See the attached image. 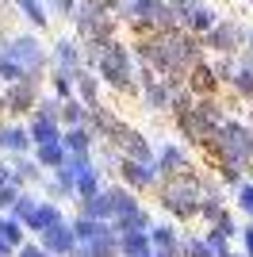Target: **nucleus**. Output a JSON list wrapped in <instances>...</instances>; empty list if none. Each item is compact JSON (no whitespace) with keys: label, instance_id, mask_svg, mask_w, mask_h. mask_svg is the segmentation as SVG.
<instances>
[{"label":"nucleus","instance_id":"nucleus-6","mask_svg":"<svg viewBox=\"0 0 253 257\" xmlns=\"http://www.w3.org/2000/svg\"><path fill=\"white\" fill-rule=\"evenodd\" d=\"M245 35L249 31H242V23L219 20L207 35H203V46H211V54H219V58L222 54H238V50H245Z\"/></svg>","mask_w":253,"mask_h":257},{"label":"nucleus","instance_id":"nucleus-43","mask_svg":"<svg viewBox=\"0 0 253 257\" xmlns=\"http://www.w3.org/2000/svg\"><path fill=\"white\" fill-rule=\"evenodd\" d=\"M20 192H23V188H20L16 181H12V184H0V211H4V215H8V211H12V204L20 200Z\"/></svg>","mask_w":253,"mask_h":257},{"label":"nucleus","instance_id":"nucleus-54","mask_svg":"<svg viewBox=\"0 0 253 257\" xmlns=\"http://www.w3.org/2000/svg\"><path fill=\"white\" fill-rule=\"evenodd\" d=\"M249 223H253V219H249Z\"/></svg>","mask_w":253,"mask_h":257},{"label":"nucleus","instance_id":"nucleus-47","mask_svg":"<svg viewBox=\"0 0 253 257\" xmlns=\"http://www.w3.org/2000/svg\"><path fill=\"white\" fill-rule=\"evenodd\" d=\"M0 257H16V246H12V242H4V238H0Z\"/></svg>","mask_w":253,"mask_h":257},{"label":"nucleus","instance_id":"nucleus-10","mask_svg":"<svg viewBox=\"0 0 253 257\" xmlns=\"http://www.w3.org/2000/svg\"><path fill=\"white\" fill-rule=\"evenodd\" d=\"M150 246H154V257H184V234L177 230V223H154Z\"/></svg>","mask_w":253,"mask_h":257},{"label":"nucleus","instance_id":"nucleus-18","mask_svg":"<svg viewBox=\"0 0 253 257\" xmlns=\"http://www.w3.org/2000/svg\"><path fill=\"white\" fill-rule=\"evenodd\" d=\"M77 257H119V230H115V223H111L107 234L92 238V242H81Z\"/></svg>","mask_w":253,"mask_h":257},{"label":"nucleus","instance_id":"nucleus-51","mask_svg":"<svg viewBox=\"0 0 253 257\" xmlns=\"http://www.w3.org/2000/svg\"><path fill=\"white\" fill-rule=\"evenodd\" d=\"M245 43H249V50H253V31H249V35H245Z\"/></svg>","mask_w":253,"mask_h":257},{"label":"nucleus","instance_id":"nucleus-1","mask_svg":"<svg viewBox=\"0 0 253 257\" xmlns=\"http://www.w3.org/2000/svg\"><path fill=\"white\" fill-rule=\"evenodd\" d=\"M158 204L161 211L169 215V223H192L200 219V200H203V173L192 169L184 177H169V181H158Z\"/></svg>","mask_w":253,"mask_h":257},{"label":"nucleus","instance_id":"nucleus-33","mask_svg":"<svg viewBox=\"0 0 253 257\" xmlns=\"http://www.w3.org/2000/svg\"><path fill=\"white\" fill-rule=\"evenodd\" d=\"M222 211H226V196H222V192H211V196H203V200H200V219L207 226L215 223Z\"/></svg>","mask_w":253,"mask_h":257},{"label":"nucleus","instance_id":"nucleus-49","mask_svg":"<svg viewBox=\"0 0 253 257\" xmlns=\"http://www.w3.org/2000/svg\"><path fill=\"white\" fill-rule=\"evenodd\" d=\"M245 123H249V127H253V100H249V119H245Z\"/></svg>","mask_w":253,"mask_h":257},{"label":"nucleus","instance_id":"nucleus-38","mask_svg":"<svg viewBox=\"0 0 253 257\" xmlns=\"http://www.w3.org/2000/svg\"><path fill=\"white\" fill-rule=\"evenodd\" d=\"M0 238H4V242H12V246L20 249L23 242H27V226H23L20 219H12V215H8V219H4V234H0Z\"/></svg>","mask_w":253,"mask_h":257},{"label":"nucleus","instance_id":"nucleus-36","mask_svg":"<svg viewBox=\"0 0 253 257\" xmlns=\"http://www.w3.org/2000/svg\"><path fill=\"white\" fill-rule=\"evenodd\" d=\"M234 211H242L245 219H253V177H245L242 188L234 192Z\"/></svg>","mask_w":253,"mask_h":257},{"label":"nucleus","instance_id":"nucleus-45","mask_svg":"<svg viewBox=\"0 0 253 257\" xmlns=\"http://www.w3.org/2000/svg\"><path fill=\"white\" fill-rule=\"evenodd\" d=\"M16 257H50V253H46L39 242H23V246L16 249Z\"/></svg>","mask_w":253,"mask_h":257},{"label":"nucleus","instance_id":"nucleus-20","mask_svg":"<svg viewBox=\"0 0 253 257\" xmlns=\"http://www.w3.org/2000/svg\"><path fill=\"white\" fill-rule=\"evenodd\" d=\"M31 158L39 161L46 173H58L65 161H69V150H65V142H46V146H35Z\"/></svg>","mask_w":253,"mask_h":257},{"label":"nucleus","instance_id":"nucleus-39","mask_svg":"<svg viewBox=\"0 0 253 257\" xmlns=\"http://www.w3.org/2000/svg\"><path fill=\"white\" fill-rule=\"evenodd\" d=\"M184 257H215L203 234H184Z\"/></svg>","mask_w":253,"mask_h":257},{"label":"nucleus","instance_id":"nucleus-28","mask_svg":"<svg viewBox=\"0 0 253 257\" xmlns=\"http://www.w3.org/2000/svg\"><path fill=\"white\" fill-rule=\"evenodd\" d=\"M142 100H146L150 111H169V104H173V92L165 88V81H150V85H142Z\"/></svg>","mask_w":253,"mask_h":257},{"label":"nucleus","instance_id":"nucleus-19","mask_svg":"<svg viewBox=\"0 0 253 257\" xmlns=\"http://www.w3.org/2000/svg\"><path fill=\"white\" fill-rule=\"evenodd\" d=\"M50 58H54V69H62V73H69V77H73L77 69L84 65V62H81V50H77L73 39H58Z\"/></svg>","mask_w":253,"mask_h":257},{"label":"nucleus","instance_id":"nucleus-22","mask_svg":"<svg viewBox=\"0 0 253 257\" xmlns=\"http://www.w3.org/2000/svg\"><path fill=\"white\" fill-rule=\"evenodd\" d=\"M100 85H104V81H100L96 73H88L84 65H81V69L73 73V88H77V100H81V104H88V107H92V104H100Z\"/></svg>","mask_w":253,"mask_h":257},{"label":"nucleus","instance_id":"nucleus-52","mask_svg":"<svg viewBox=\"0 0 253 257\" xmlns=\"http://www.w3.org/2000/svg\"><path fill=\"white\" fill-rule=\"evenodd\" d=\"M0 111H4V92H0Z\"/></svg>","mask_w":253,"mask_h":257},{"label":"nucleus","instance_id":"nucleus-4","mask_svg":"<svg viewBox=\"0 0 253 257\" xmlns=\"http://www.w3.org/2000/svg\"><path fill=\"white\" fill-rule=\"evenodd\" d=\"M111 146L119 150V158H131V161H142V165H154V142L142 135V131H135L131 123H119L115 135H111Z\"/></svg>","mask_w":253,"mask_h":257},{"label":"nucleus","instance_id":"nucleus-25","mask_svg":"<svg viewBox=\"0 0 253 257\" xmlns=\"http://www.w3.org/2000/svg\"><path fill=\"white\" fill-rule=\"evenodd\" d=\"M146 253H154V246H150V230L119 234V257H146Z\"/></svg>","mask_w":253,"mask_h":257},{"label":"nucleus","instance_id":"nucleus-23","mask_svg":"<svg viewBox=\"0 0 253 257\" xmlns=\"http://www.w3.org/2000/svg\"><path fill=\"white\" fill-rule=\"evenodd\" d=\"M58 123H62V131H73V127H88V104H81V100H62V111H58Z\"/></svg>","mask_w":253,"mask_h":257},{"label":"nucleus","instance_id":"nucleus-24","mask_svg":"<svg viewBox=\"0 0 253 257\" xmlns=\"http://www.w3.org/2000/svg\"><path fill=\"white\" fill-rule=\"evenodd\" d=\"M215 23H219V16H215V12H211L207 4H196V8L188 12V23H184V31H188V35H196V39H203V35H207L211 27H215Z\"/></svg>","mask_w":253,"mask_h":257},{"label":"nucleus","instance_id":"nucleus-30","mask_svg":"<svg viewBox=\"0 0 253 257\" xmlns=\"http://www.w3.org/2000/svg\"><path fill=\"white\" fill-rule=\"evenodd\" d=\"M81 215H88V219H96V223H115V211H111L107 192L92 196V200H81Z\"/></svg>","mask_w":253,"mask_h":257},{"label":"nucleus","instance_id":"nucleus-21","mask_svg":"<svg viewBox=\"0 0 253 257\" xmlns=\"http://www.w3.org/2000/svg\"><path fill=\"white\" fill-rule=\"evenodd\" d=\"M62 142H65V150L73 154V158H92V150H96V135H92L88 127H73V131H65Z\"/></svg>","mask_w":253,"mask_h":257},{"label":"nucleus","instance_id":"nucleus-46","mask_svg":"<svg viewBox=\"0 0 253 257\" xmlns=\"http://www.w3.org/2000/svg\"><path fill=\"white\" fill-rule=\"evenodd\" d=\"M0 184H12V161L0 158Z\"/></svg>","mask_w":253,"mask_h":257},{"label":"nucleus","instance_id":"nucleus-48","mask_svg":"<svg viewBox=\"0 0 253 257\" xmlns=\"http://www.w3.org/2000/svg\"><path fill=\"white\" fill-rule=\"evenodd\" d=\"M222 257H245V253H242V249H226Z\"/></svg>","mask_w":253,"mask_h":257},{"label":"nucleus","instance_id":"nucleus-40","mask_svg":"<svg viewBox=\"0 0 253 257\" xmlns=\"http://www.w3.org/2000/svg\"><path fill=\"white\" fill-rule=\"evenodd\" d=\"M230 88H234V96L253 100V69H238V77L230 81Z\"/></svg>","mask_w":253,"mask_h":257},{"label":"nucleus","instance_id":"nucleus-32","mask_svg":"<svg viewBox=\"0 0 253 257\" xmlns=\"http://www.w3.org/2000/svg\"><path fill=\"white\" fill-rule=\"evenodd\" d=\"M42 204V200H39V196H35L31 192V188H23V192H20V200H16V204H12V219H20V223H27V219H31V215H35V207H39Z\"/></svg>","mask_w":253,"mask_h":257},{"label":"nucleus","instance_id":"nucleus-8","mask_svg":"<svg viewBox=\"0 0 253 257\" xmlns=\"http://www.w3.org/2000/svg\"><path fill=\"white\" fill-rule=\"evenodd\" d=\"M154 169H158L161 181H169V177H184V173H192L196 165H192L188 150H184L180 142H165V146H158V154H154Z\"/></svg>","mask_w":253,"mask_h":257},{"label":"nucleus","instance_id":"nucleus-5","mask_svg":"<svg viewBox=\"0 0 253 257\" xmlns=\"http://www.w3.org/2000/svg\"><path fill=\"white\" fill-rule=\"evenodd\" d=\"M173 123H177V131H180V139L188 142V146H203V142L211 139V135H215V123H211L207 115H203L200 107L192 104V107H177V111H173Z\"/></svg>","mask_w":253,"mask_h":257},{"label":"nucleus","instance_id":"nucleus-35","mask_svg":"<svg viewBox=\"0 0 253 257\" xmlns=\"http://www.w3.org/2000/svg\"><path fill=\"white\" fill-rule=\"evenodd\" d=\"M211 226H215L219 234H226L230 242H238V234H242V223H238V211H234V207H226V211H222Z\"/></svg>","mask_w":253,"mask_h":257},{"label":"nucleus","instance_id":"nucleus-3","mask_svg":"<svg viewBox=\"0 0 253 257\" xmlns=\"http://www.w3.org/2000/svg\"><path fill=\"white\" fill-rule=\"evenodd\" d=\"M39 88H42V73H27L23 81H16V85H4V111H8V115H27L31 119V111L42 100Z\"/></svg>","mask_w":253,"mask_h":257},{"label":"nucleus","instance_id":"nucleus-15","mask_svg":"<svg viewBox=\"0 0 253 257\" xmlns=\"http://www.w3.org/2000/svg\"><path fill=\"white\" fill-rule=\"evenodd\" d=\"M42 188H46V196H50L54 204H62V200H77V173L62 165L58 173H50V177H46V184H42Z\"/></svg>","mask_w":253,"mask_h":257},{"label":"nucleus","instance_id":"nucleus-44","mask_svg":"<svg viewBox=\"0 0 253 257\" xmlns=\"http://www.w3.org/2000/svg\"><path fill=\"white\" fill-rule=\"evenodd\" d=\"M238 249H242L245 257H253V223L242 226V234H238Z\"/></svg>","mask_w":253,"mask_h":257},{"label":"nucleus","instance_id":"nucleus-9","mask_svg":"<svg viewBox=\"0 0 253 257\" xmlns=\"http://www.w3.org/2000/svg\"><path fill=\"white\" fill-rule=\"evenodd\" d=\"M39 246L46 249L50 257H77V249H81V242H77L73 226H69V219L58 226H50L46 234H39Z\"/></svg>","mask_w":253,"mask_h":257},{"label":"nucleus","instance_id":"nucleus-50","mask_svg":"<svg viewBox=\"0 0 253 257\" xmlns=\"http://www.w3.org/2000/svg\"><path fill=\"white\" fill-rule=\"evenodd\" d=\"M4 219H8V215H4V211H0V234H4Z\"/></svg>","mask_w":253,"mask_h":257},{"label":"nucleus","instance_id":"nucleus-16","mask_svg":"<svg viewBox=\"0 0 253 257\" xmlns=\"http://www.w3.org/2000/svg\"><path fill=\"white\" fill-rule=\"evenodd\" d=\"M27 135H31V142L35 146H46V142H62V123L58 119H50V115H39L35 111L31 119H27Z\"/></svg>","mask_w":253,"mask_h":257},{"label":"nucleus","instance_id":"nucleus-29","mask_svg":"<svg viewBox=\"0 0 253 257\" xmlns=\"http://www.w3.org/2000/svg\"><path fill=\"white\" fill-rule=\"evenodd\" d=\"M154 219H150V207H135V211H126L115 219V230L119 234H135V230H150Z\"/></svg>","mask_w":253,"mask_h":257},{"label":"nucleus","instance_id":"nucleus-14","mask_svg":"<svg viewBox=\"0 0 253 257\" xmlns=\"http://www.w3.org/2000/svg\"><path fill=\"white\" fill-rule=\"evenodd\" d=\"M27 150H35L27 123H0V154L16 158V154H27Z\"/></svg>","mask_w":253,"mask_h":257},{"label":"nucleus","instance_id":"nucleus-41","mask_svg":"<svg viewBox=\"0 0 253 257\" xmlns=\"http://www.w3.org/2000/svg\"><path fill=\"white\" fill-rule=\"evenodd\" d=\"M16 4H20V12H27V20L35 27H46V8H42L39 0H16Z\"/></svg>","mask_w":253,"mask_h":257},{"label":"nucleus","instance_id":"nucleus-12","mask_svg":"<svg viewBox=\"0 0 253 257\" xmlns=\"http://www.w3.org/2000/svg\"><path fill=\"white\" fill-rule=\"evenodd\" d=\"M184 88H188L196 100H200V96H215V92H219V77H215V65H211V62H196L188 73H184Z\"/></svg>","mask_w":253,"mask_h":257},{"label":"nucleus","instance_id":"nucleus-31","mask_svg":"<svg viewBox=\"0 0 253 257\" xmlns=\"http://www.w3.org/2000/svg\"><path fill=\"white\" fill-rule=\"evenodd\" d=\"M104 188H107V184H104V173L96 169V165H92V169H84L81 177H77V200H92V196H100Z\"/></svg>","mask_w":253,"mask_h":257},{"label":"nucleus","instance_id":"nucleus-42","mask_svg":"<svg viewBox=\"0 0 253 257\" xmlns=\"http://www.w3.org/2000/svg\"><path fill=\"white\" fill-rule=\"evenodd\" d=\"M203 238H207V246L215 249V257H222L226 253V249H234V242L226 234H219V230H215V226H207V230H203Z\"/></svg>","mask_w":253,"mask_h":257},{"label":"nucleus","instance_id":"nucleus-2","mask_svg":"<svg viewBox=\"0 0 253 257\" xmlns=\"http://www.w3.org/2000/svg\"><path fill=\"white\" fill-rule=\"evenodd\" d=\"M96 77H100L107 88L123 92V96H138V92H142V85L135 81V54L126 50L119 39H115L111 46H104L100 65H96Z\"/></svg>","mask_w":253,"mask_h":257},{"label":"nucleus","instance_id":"nucleus-34","mask_svg":"<svg viewBox=\"0 0 253 257\" xmlns=\"http://www.w3.org/2000/svg\"><path fill=\"white\" fill-rule=\"evenodd\" d=\"M196 107H200V111L215 123V127H222V123L230 119V115H226V104H222L219 96H200V100H196Z\"/></svg>","mask_w":253,"mask_h":257},{"label":"nucleus","instance_id":"nucleus-37","mask_svg":"<svg viewBox=\"0 0 253 257\" xmlns=\"http://www.w3.org/2000/svg\"><path fill=\"white\" fill-rule=\"evenodd\" d=\"M50 88H54V96H58V100H73V96H77L73 77H69V73H62V69H54V77H50Z\"/></svg>","mask_w":253,"mask_h":257},{"label":"nucleus","instance_id":"nucleus-7","mask_svg":"<svg viewBox=\"0 0 253 257\" xmlns=\"http://www.w3.org/2000/svg\"><path fill=\"white\" fill-rule=\"evenodd\" d=\"M115 173H119V184H123V188H131L135 196L154 192V188H158V181H161L154 165H142V161H131V158H119Z\"/></svg>","mask_w":253,"mask_h":257},{"label":"nucleus","instance_id":"nucleus-27","mask_svg":"<svg viewBox=\"0 0 253 257\" xmlns=\"http://www.w3.org/2000/svg\"><path fill=\"white\" fill-rule=\"evenodd\" d=\"M69 226H73L77 242H92V238H100V234L111 230V223H96V219H88V215H81V211L69 219Z\"/></svg>","mask_w":253,"mask_h":257},{"label":"nucleus","instance_id":"nucleus-11","mask_svg":"<svg viewBox=\"0 0 253 257\" xmlns=\"http://www.w3.org/2000/svg\"><path fill=\"white\" fill-rule=\"evenodd\" d=\"M8 54L23 65V69H27V73H42V69H46V50L39 46L35 35H20V39H12Z\"/></svg>","mask_w":253,"mask_h":257},{"label":"nucleus","instance_id":"nucleus-53","mask_svg":"<svg viewBox=\"0 0 253 257\" xmlns=\"http://www.w3.org/2000/svg\"><path fill=\"white\" fill-rule=\"evenodd\" d=\"M146 257H154V253H146Z\"/></svg>","mask_w":253,"mask_h":257},{"label":"nucleus","instance_id":"nucleus-13","mask_svg":"<svg viewBox=\"0 0 253 257\" xmlns=\"http://www.w3.org/2000/svg\"><path fill=\"white\" fill-rule=\"evenodd\" d=\"M12 161V181L20 184V188H35V184H46V169H42L39 161L31 154H16Z\"/></svg>","mask_w":253,"mask_h":257},{"label":"nucleus","instance_id":"nucleus-26","mask_svg":"<svg viewBox=\"0 0 253 257\" xmlns=\"http://www.w3.org/2000/svg\"><path fill=\"white\" fill-rule=\"evenodd\" d=\"M104 192H107V200H111V211H115V219H119V215H126V211H135V207H142V200H138L131 188H123V184H107Z\"/></svg>","mask_w":253,"mask_h":257},{"label":"nucleus","instance_id":"nucleus-17","mask_svg":"<svg viewBox=\"0 0 253 257\" xmlns=\"http://www.w3.org/2000/svg\"><path fill=\"white\" fill-rule=\"evenodd\" d=\"M58 223H65V215H62V204H54V200H42L39 207H35V215L27 219V230L31 234H46L50 226H58Z\"/></svg>","mask_w":253,"mask_h":257}]
</instances>
